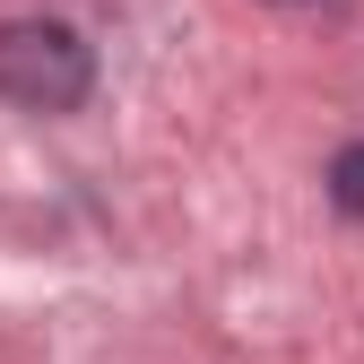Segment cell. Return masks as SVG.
Masks as SVG:
<instances>
[{
	"instance_id": "cell-1",
	"label": "cell",
	"mask_w": 364,
	"mask_h": 364,
	"mask_svg": "<svg viewBox=\"0 0 364 364\" xmlns=\"http://www.w3.org/2000/svg\"><path fill=\"white\" fill-rule=\"evenodd\" d=\"M96 87V53L61 18H0V96L18 113H78Z\"/></svg>"
},
{
	"instance_id": "cell-2",
	"label": "cell",
	"mask_w": 364,
	"mask_h": 364,
	"mask_svg": "<svg viewBox=\"0 0 364 364\" xmlns=\"http://www.w3.org/2000/svg\"><path fill=\"white\" fill-rule=\"evenodd\" d=\"M330 208L338 217H364V139H347L330 156Z\"/></svg>"
}]
</instances>
